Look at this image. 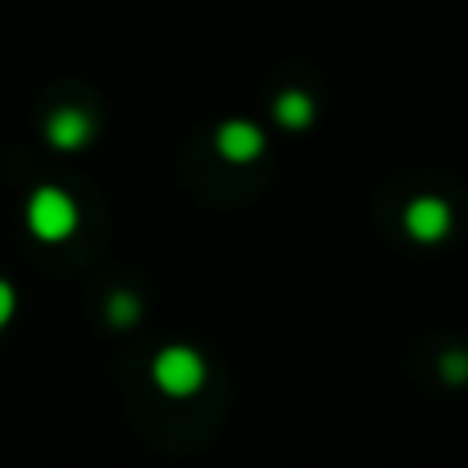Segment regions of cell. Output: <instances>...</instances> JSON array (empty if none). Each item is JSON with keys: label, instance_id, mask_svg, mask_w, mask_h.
Masks as SVG:
<instances>
[{"label": "cell", "instance_id": "1", "mask_svg": "<svg viewBox=\"0 0 468 468\" xmlns=\"http://www.w3.org/2000/svg\"><path fill=\"white\" fill-rule=\"evenodd\" d=\"M74 222H79V210H74V202L66 194H58V189H37V194H33L29 227L37 239H46V242L66 239V234L74 230Z\"/></svg>", "mask_w": 468, "mask_h": 468}, {"label": "cell", "instance_id": "2", "mask_svg": "<svg viewBox=\"0 0 468 468\" xmlns=\"http://www.w3.org/2000/svg\"><path fill=\"white\" fill-rule=\"evenodd\" d=\"M206 370H202V357L194 354V349H165L161 357H156V382H161V390H169V395L186 399L194 395L197 387H202Z\"/></svg>", "mask_w": 468, "mask_h": 468}, {"label": "cell", "instance_id": "3", "mask_svg": "<svg viewBox=\"0 0 468 468\" xmlns=\"http://www.w3.org/2000/svg\"><path fill=\"white\" fill-rule=\"evenodd\" d=\"M448 227H452V214H448V206L436 202V197H420V202H411V210H407V230L423 242L444 239Z\"/></svg>", "mask_w": 468, "mask_h": 468}, {"label": "cell", "instance_id": "4", "mask_svg": "<svg viewBox=\"0 0 468 468\" xmlns=\"http://www.w3.org/2000/svg\"><path fill=\"white\" fill-rule=\"evenodd\" d=\"M218 148L227 161H250V156H259V148H263V132H259L255 123H227V128L218 132Z\"/></svg>", "mask_w": 468, "mask_h": 468}, {"label": "cell", "instance_id": "5", "mask_svg": "<svg viewBox=\"0 0 468 468\" xmlns=\"http://www.w3.org/2000/svg\"><path fill=\"white\" fill-rule=\"evenodd\" d=\"M87 136H90V123L82 112H58L54 123H49V140L58 148H79Z\"/></svg>", "mask_w": 468, "mask_h": 468}, {"label": "cell", "instance_id": "6", "mask_svg": "<svg viewBox=\"0 0 468 468\" xmlns=\"http://www.w3.org/2000/svg\"><path fill=\"white\" fill-rule=\"evenodd\" d=\"M275 120H280L283 128H292V132L308 128V120H313V99L300 95V90L280 95V99H275Z\"/></svg>", "mask_w": 468, "mask_h": 468}, {"label": "cell", "instance_id": "7", "mask_svg": "<svg viewBox=\"0 0 468 468\" xmlns=\"http://www.w3.org/2000/svg\"><path fill=\"white\" fill-rule=\"evenodd\" d=\"M107 316H112V324H120V329H123V324H132L140 316V308H136V300L120 292V296H112V308H107Z\"/></svg>", "mask_w": 468, "mask_h": 468}, {"label": "cell", "instance_id": "8", "mask_svg": "<svg viewBox=\"0 0 468 468\" xmlns=\"http://www.w3.org/2000/svg\"><path fill=\"white\" fill-rule=\"evenodd\" d=\"M444 378L448 382H464L468 378V354H448L444 357Z\"/></svg>", "mask_w": 468, "mask_h": 468}, {"label": "cell", "instance_id": "9", "mask_svg": "<svg viewBox=\"0 0 468 468\" xmlns=\"http://www.w3.org/2000/svg\"><path fill=\"white\" fill-rule=\"evenodd\" d=\"M13 316V288L8 283H0V324Z\"/></svg>", "mask_w": 468, "mask_h": 468}]
</instances>
